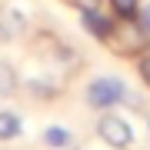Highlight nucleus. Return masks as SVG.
I'll return each mask as SVG.
<instances>
[{"instance_id": "f257e3e1", "label": "nucleus", "mask_w": 150, "mask_h": 150, "mask_svg": "<svg viewBox=\"0 0 150 150\" xmlns=\"http://www.w3.org/2000/svg\"><path fill=\"white\" fill-rule=\"evenodd\" d=\"M147 37H150V33L140 27V23H134V20H117L113 30H110V37H107V47L113 50V54H120V57H134V54H140V50L150 43Z\"/></svg>"}, {"instance_id": "ddd939ff", "label": "nucleus", "mask_w": 150, "mask_h": 150, "mask_svg": "<svg viewBox=\"0 0 150 150\" xmlns=\"http://www.w3.org/2000/svg\"><path fill=\"white\" fill-rule=\"evenodd\" d=\"M147 127H150V120H147Z\"/></svg>"}, {"instance_id": "20e7f679", "label": "nucleus", "mask_w": 150, "mask_h": 150, "mask_svg": "<svg viewBox=\"0 0 150 150\" xmlns=\"http://www.w3.org/2000/svg\"><path fill=\"white\" fill-rule=\"evenodd\" d=\"M80 23H83V30L90 33V37H97L100 43H107L110 30H113V20L100 10V7H87V10H80Z\"/></svg>"}, {"instance_id": "9d476101", "label": "nucleus", "mask_w": 150, "mask_h": 150, "mask_svg": "<svg viewBox=\"0 0 150 150\" xmlns=\"http://www.w3.org/2000/svg\"><path fill=\"white\" fill-rule=\"evenodd\" d=\"M107 4L117 20H137V13H140V0H107Z\"/></svg>"}, {"instance_id": "f8f14e48", "label": "nucleus", "mask_w": 150, "mask_h": 150, "mask_svg": "<svg viewBox=\"0 0 150 150\" xmlns=\"http://www.w3.org/2000/svg\"><path fill=\"white\" fill-rule=\"evenodd\" d=\"M137 20H140V27H144V30L150 33V4H144V7H140V13H137Z\"/></svg>"}, {"instance_id": "f03ea898", "label": "nucleus", "mask_w": 150, "mask_h": 150, "mask_svg": "<svg viewBox=\"0 0 150 150\" xmlns=\"http://www.w3.org/2000/svg\"><path fill=\"white\" fill-rule=\"evenodd\" d=\"M123 97H127V83L120 77H93L87 83V103L97 110L117 107V103H123Z\"/></svg>"}, {"instance_id": "423d86ee", "label": "nucleus", "mask_w": 150, "mask_h": 150, "mask_svg": "<svg viewBox=\"0 0 150 150\" xmlns=\"http://www.w3.org/2000/svg\"><path fill=\"white\" fill-rule=\"evenodd\" d=\"M23 87H27V93L37 97V100H54V97L60 93V87H57L54 80H47V77H30Z\"/></svg>"}, {"instance_id": "9b49d317", "label": "nucleus", "mask_w": 150, "mask_h": 150, "mask_svg": "<svg viewBox=\"0 0 150 150\" xmlns=\"http://www.w3.org/2000/svg\"><path fill=\"white\" fill-rule=\"evenodd\" d=\"M137 70H140V77H144V83L150 87V54H147V57H140V64H137Z\"/></svg>"}, {"instance_id": "0eeeda50", "label": "nucleus", "mask_w": 150, "mask_h": 150, "mask_svg": "<svg viewBox=\"0 0 150 150\" xmlns=\"http://www.w3.org/2000/svg\"><path fill=\"white\" fill-rule=\"evenodd\" d=\"M23 134V120L13 110H0V140H17Z\"/></svg>"}, {"instance_id": "6e6552de", "label": "nucleus", "mask_w": 150, "mask_h": 150, "mask_svg": "<svg viewBox=\"0 0 150 150\" xmlns=\"http://www.w3.org/2000/svg\"><path fill=\"white\" fill-rule=\"evenodd\" d=\"M17 87H20V77H17L13 64H7V60H0V97H13Z\"/></svg>"}, {"instance_id": "7ed1b4c3", "label": "nucleus", "mask_w": 150, "mask_h": 150, "mask_svg": "<svg viewBox=\"0 0 150 150\" xmlns=\"http://www.w3.org/2000/svg\"><path fill=\"white\" fill-rule=\"evenodd\" d=\"M97 137L113 150H130L134 147V127L120 113H110V110H103L100 120H97Z\"/></svg>"}, {"instance_id": "1a4fd4ad", "label": "nucleus", "mask_w": 150, "mask_h": 150, "mask_svg": "<svg viewBox=\"0 0 150 150\" xmlns=\"http://www.w3.org/2000/svg\"><path fill=\"white\" fill-rule=\"evenodd\" d=\"M70 130L67 127H47L43 130V144H47L50 150H70Z\"/></svg>"}, {"instance_id": "39448f33", "label": "nucleus", "mask_w": 150, "mask_h": 150, "mask_svg": "<svg viewBox=\"0 0 150 150\" xmlns=\"http://www.w3.org/2000/svg\"><path fill=\"white\" fill-rule=\"evenodd\" d=\"M27 33V13L20 10V7H7V10H0V40L10 43L17 37H23Z\"/></svg>"}]
</instances>
